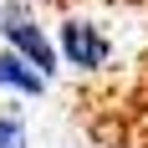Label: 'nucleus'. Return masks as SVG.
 Returning <instances> with one entry per match:
<instances>
[{
    "mask_svg": "<svg viewBox=\"0 0 148 148\" xmlns=\"http://www.w3.org/2000/svg\"><path fill=\"white\" fill-rule=\"evenodd\" d=\"M72 123H82L107 148H148V51L133 61V72L87 77L66 97Z\"/></svg>",
    "mask_w": 148,
    "mask_h": 148,
    "instance_id": "nucleus-1",
    "label": "nucleus"
},
{
    "mask_svg": "<svg viewBox=\"0 0 148 148\" xmlns=\"http://www.w3.org/2000/svg\"><path fill=\"white\" fill-rule=\"evenodd\" d=\"M112 36H107L97 21H87V15H66L56 26V56L72 66V72H82V77H102V72H112Z\"/></svg>",
    "mask_w": 148,
    "mask_h": 148,
    "instance_id": "nucleus-2",
    "label": "nucleus"
},
{
    "mask_svg": "<svg viewBox=\"0 0 148 148\" xmlns=\"http://www.w3.org/2000/svg\"><path fill=\"white\" fill-rule=\"evenodd\" d=\"M0 36L15 56H26L41 77H56L61 72V56H56V41L46 36V26L36 21L31 5H0Z\"/></svg>",
    "mask_w": 148,
    "mask_h": 148,
    "instance_id": "nucleus-3",
    "label": "nucleus"
},
{
    "mask_svg": "<svg viewBox=\"0 0 148 148\" xmlns=\"http://www.w3.org/2000/svg\"><path fill=\"white\" fill-rule=\"evenodd\" d=\"M46 82H51V77H41L26 56H15L10 46H0V87L10 92V97H26V102H36V97L46 92Z\"/></svg>",
    "mask_w": 148,
    "mask_h": 148,
    "instance_id": "nucleus-4",
    "label": "nucleus"
},
{
    "mask_svg": "<svg viewBox=\"0 0 148 148\" xmlns=\"http://www.w3.org/2000/svg\"><path fill=\"white\" fill-rule=\"evenodd\" d=\"M0 148H26V118L0 107Z\"/></svg>",
    "mask_w": 148,
    "mask_h": 148,
    "instance_id": "nucleus-5",
    "label": "nucleus"
},
{
    "mask_svg": "<svg viewBox=\"0 0 148 148\" xmlns=\"http://www.w3.org/2000/svg\"><path fill=\"white\" fill-rule=\"evenodd\" d=\"M0 5H31V10H41V5H51V10H72L77 0H0Z\"/></svg>",
    "mask_w": 148,
    "mask_h": 148,
    "instance_id": "nucleus-6",
    "label": "nucleus"
}]
</instances>
